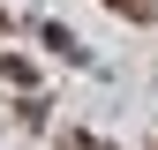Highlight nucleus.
<instances>
[{
	"label": "nucleus",
	"instance_id": "obj_1",
	"mask_svg": "<svg viewBox=\"0 0 158 150\" xmlns=\"http://www.w3.org/2000/svg\"><path fill=\"white\" fill-rule=\"evenodd\" d=\"M113 8H121V15H151V0H113Z\"/></svg>",
	"mask_w": 158,
	"mask_h": 150
},
{
	"label": "nucleus",
	"instance_id": "obj_2",
	"mask_svg": "<svg viewBox=\"0 0 158 150\" xmlns=\"http://www.w3.org/2000/svg\"><path fill=\"white\" fill-rule=\"evenodd\" d=\"M75 150H106V143H90V135H75Z\"/></svg>",
	"mask_w": 158,
	"mask_h": 150
}]
</instances>
